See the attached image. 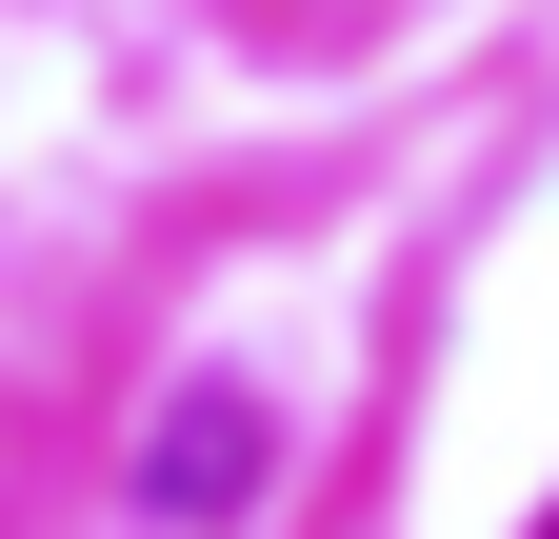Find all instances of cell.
I'll list each match as a JSON object with an SVG mask.
<instances>
[{"label":"cell","mask_w":559,"mask_h":539,"mask_svg":"<svg viewBox=\"0 0 559 539\" xmlns=\"http://www.w3.org/2000/svg\"><path fill=\"white\" fill-rule=\"evenodd\" d=\"M260 480H280V420H260V380H180L160 420H140V459H120V500H140V519H180V539H221Z\"/></svg>","instance_id":"6da1fadb"},{"label":"cell","mask_w":559,"mask_h":539,"mask_svg":"<svg viewBox=\"0 0 559 539\" xmlns=\"http://www.w3.org/2000/svg\"><path fill=\"white\" fill-rule=\"evenodd\" d=\"M539 539H559V519H539Z\"/></svg>","instance_id":"7a4b0ae2"}]
</instances>
